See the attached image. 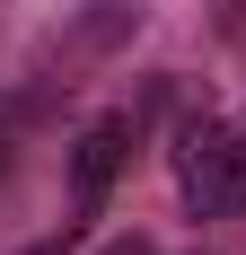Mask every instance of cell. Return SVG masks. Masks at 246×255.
<instances>
[{"label":"cell","instance_id":"obj_1","mask_svg":"<svg viewBox=\"0 0 246 255\" xmlns=\"http://www.w3.org/2000/svg\"><path fill=\"white\" fill-rule=\"evenodd\" d=\"M176 185L194 220L246 211V124H185L176 132Z\"/></svg>","mask_w":246,"mask_h":255},{"label":"cell","instance_id":"obj_2","mask_svg":"<svg viewBox=\"0 0 246 255\" xmlns=\"http://www.w3.org/2000/svg\"><path fill=\"white\" fill-rule=\"evenodd\" d=\"M123 158H132V115H106V124L79 132V150H71V194H79V211L106 203V185L123 176Z\"/></svg>","mask_w":246,"mask_h":255},{"label":"cell","instance_id":"obj_3","mask_svg":"<svg viewBox=\"0 0 246 255\" xmlns=\"http://www.w3.org/2000/svg\"><path fill=\"white\" fill-rule=\"evenodd\" d=\"M211 18H220V35H238V26H246V0H211Z\"/></svg>","mask_w":246,"mask_h":255},{"label":"cell","instance_id":"obj_4","mask_svg":"<svg viewBox=\"0 0 246 255\" xmlns=\"http://www.w3.org/2000/svg\"><path fill=\"white\" fill-rule=\"evenodd\" d=\"M115 255H141V247H115Z\"/></svg>","mask_w":246,"mask_h":255}]
</instances>
